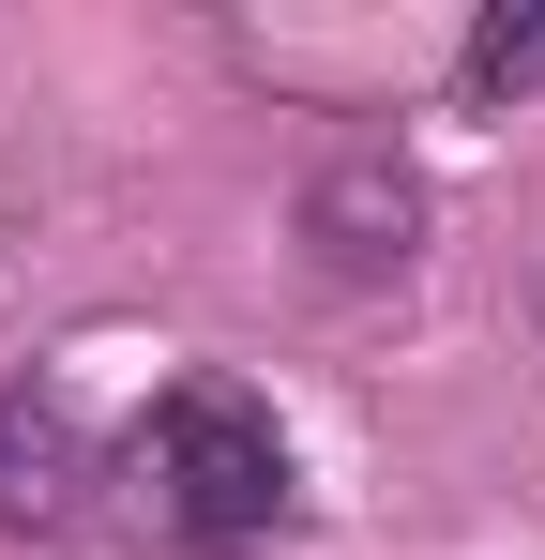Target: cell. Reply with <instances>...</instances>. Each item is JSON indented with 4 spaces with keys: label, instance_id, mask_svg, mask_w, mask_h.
<instances>
[{
    "label": "cell",
    "instance_id": "cell-1",
    "mask_svg": "<svg viewBox=\"0 0 545 560\" xmlns=\"http://www.w3.org/2000/svg\"><path fill=\"white\" fill-rule=\"evenodd\" d=\"M137 500H152V530L182 560H258L288 530V500H303V469H288V424H272L243 378H182L167 409L137 424Z\"/></svg>",
    "mask_w": 545,
    "mask_h": 560
},
{
    "label": "cell",
    "instance_id": "cell-2",
    "mask_svg": "<svg viewBox=\"0 0 545 560\" xmlns=\"http://www.w3.org/2000/svg\"><path fill=\"white\" fill-rule=\"evenodd\" d=\"M303 243H318V273H349V288L409 273V243H425V183H409V152H394V137H349V152L303 183Z\"/></svg>",
    "mask_w": 545,
    "mask_h": 560
},
{
    "label": "cell",
    "instance_id": "cell-3",
    "mask_svg": "<svg viewBox=\"0 0 545 560\" xmlns=\"http://www.w3.org/2000/svg\"><path fill=\"white\" fill-rule=\"evenodd\" d=\"M91 515V440L61 394H0V530H77Z\"/></svg>",
    "mask_w": 545,
    "mask_h": 560
},
{
    "label": "cell",
    "instance_id": "cell-4",
    "mask_svg": "<svg viewBox=\"0 0 545 560\" xmlns=\"http://www.w3.org/2000/svg\"><path fill=\"white\" fill-rule=\"evenodd\" d=\"M454 77H469V106H515L545 77V15H485V31L454 46Z\"/></svg>",
    "mask_w": 545,
    "mask_h": 560
}]
</instances>
